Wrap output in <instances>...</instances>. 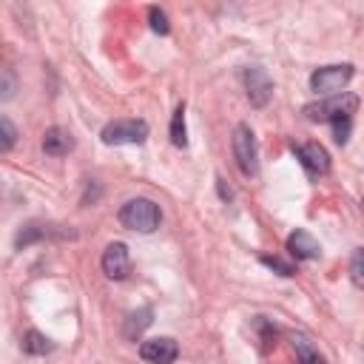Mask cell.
Returning <instances> with one entry per match:
<instances>
[{
    "label": "cell",
    "mask_w": 364,
    "mask_h": 364,
    "mask_svg": "<svg viewBox=\"0 0 364 364\" xmlns=\"http://www.w3.org/2000/svg\"><path fill=\"white\" fill-rule=\"evenodd\" d=\"M162 222V213H159V205L151 202V199H128L122 208H119V225L134 230V233H151L156 230Z\"/></svg>",
    "instance_id": "obj_1"
},
{
    "label": "cell",
    "mask_w": 364,
    "mask_h": 364,
    "mask_svg": "<svg viewBox=\"0 0 364 364\" xmlns=\"http://www.w3.org/2000/svg\"><path fill=\"white\" fill-rule=\"evenodd\" d=\"M358 108V97L355 94H333L321 102H310L304 105V117L310 122H338V119H350Z\"/></svg>",
    "instance_id": "obj_2"
},
{
    "label": "cell",
    "mask_w": 364,
    "mask_h": 364,
    "mask_svg": "<svg viewBox=\"0 0 364 364\" xmlns=\"http://www.w3.org/2000/svg\"><path fill=\"white\" fill-rule=\"evenodd\" d=\"M100 136L105 145H139L148 136V122L145 119H114L102 128Z\"/></svg>",
    "instance_id": "obj_3"
},
{
    "label": "cell",
    "mask_w": 364,
    "mask_h": 364,
    "mask_svg": "<svg viewBox=\"0 0 364 364\" xmlns=\"http://www.w3.org/2000/svg\"><path fill=\"white\" fill-rule=\"evenodd\" d=\"M353 80V65L350 63H341V65H324V68H316L310 74V88L316 94H341V88Z\"/></svg>",
    "instance_id": "obj_4"
},
{
    "label": "cell",
    "mask_w": 364,
    "mask_h": 364,
    "mask_svg": "<svg viewBox=\"0 0 364 364\" xmlns=\"http://www.w3.org/2000/svg\"><path fill=\"white\" fill-rule=\"evenodd\" d=\"M233 156H236V165L245 176H253L259 171V148H256V136L250 131V125H236L233 131Z\"/></svg>",
    "instance_id": "obj_5"
},
{
    "label": "cell",
    "mask_w": 364,
    "mask_h": 364,
    "mask_svg": "<svg viewBox=\"0 0 364 364\" xmlns=\"http://www.w3.org/2000/svg\"><path fill=\"white\" fill-rule=\"evenodd\" d=\"M100 264H102V273H105L108 279H114V282L125 279V276L131 273V253H128V245H125V242H111V245L102 250Z\"/></svg>",
    "instance_id": "obj_6"
},
{
    "label": "cell",
    "mask_w": 364,
    "mask_h": 364,
    "mask_svg": "<svg viewBox=\"0 0 364 364\" xmlns=\"http://www.w3.org/2000/svg\"><path fill=\"white\" fill-rule=\"evenodd\" d=\"M139 355L148 361V364H173L176 355H179V347L173 338L168 336H159V338H148L139 344Z\"/></svg>",
    "instance_id": "obj_7"
},
{
    "label": "cell",
    "mask_w": 364,
    "mask_h": 364,
    "mask_svg": "<svg viewBox=\"0 0 364 364\" xmlns=\"http://www.w3.org/2000/svg\"><path fill=\"white\" fill-rule=\"evenodd\" d=\"M296 156H299V162L304 165L307 176H313V179H318V176H324V173L330 171V156H327V151H324L318 142H304V145H299V148H296Z\"/></svg>",
    "instance_id": "obj_8"
},
{
    "label": "cell",
    "mask_w": 364,
    "mask_h": 364,
    "mask_svg": "<svg viewBox=\"0 0 364 364\" xmlns=\"http://www.w3.org/2000/svg\"><path fill=\"white\" fill-rule=\"evenodd\" d=\"M245 82H247V97H250V102L256 105V108H262V105H267V100L273 97V82H270V77L262 71V68H247L245 71Z\"/></svg>",
    "instance_id": "obj_9"
},
{
    "label": "cell",
    "mask_w": 364,
    "mask_h": 364,
    "mask_svg": "<svg viewBox=\"0 0 364 364\" xmlns=\"http://www.w3.org/2000/svg\"><path fill=\"white\" fill-rule=\"evenodd\" d=\"M287 250H290L293 259H301V262H313V259L321 256V245L307 230H301V228L287 236Z\"/></svg>",
    "instance_id": "obj_10"
},
{
    "label": "cell",
    "mask_w": 364,
    "mask_h": 364,
    "mask_svg": "<svg viewBox=\"0 0 364 364\" xmlns=\"http://www.w3.org/2000/svg\"><path fill=\"white\" fill-rule=\"evenodd\" d=\"M71 148H74V136H71L68 128L54 125V128H48V131L43 134V151H46L48 156H65Z\"/></svg>",
    "instance_id": "obj_11"
},
{
    "label": "cell",
    "mask_w": 364,
    "mask_h": 364,
    "mask_svg": "<svg viewBox=\"0 0 364 364\" xmlns=\"http://www.w3.org/2000/svg\"><path fill=\"white\" fill-rule=\"evenodd\" d=\"M290 341H293V353H296V364H327L321 355H318V350H316V344L307 338V336H301V333H293L290 336Z\"/></svg>",
    "instance_id": "obj_12"
},
{
    "label": "cell",
    "mask_w": 364,
    "mask_h": 364,
    "mask_svg": "<svg viewBox=\"0 0 364 364\" xmlns=\"http://www.w3.org/2000/svg\"><path fill=\"white\" fill-rule=\"evenodd\" d=\"M23 350H26L28 355H46V353L54 350V344H51V338L43 336L40 330H28V333L23 336Z\"/></svg>",
    "instance_id": "obj_13"
},
{
    "label": "cell",
    "mask_w": 364,
    "mask_h": 364,
    "mask_svg": "<svg viewBox=\"0 0 364 364\" xmlns=\"http://www.w3.org/2000/svg\"><path fill=\"white\" fill-rule=\"evenodd\" d=\"M151 316H154L151 307H139L136 313H131L128 321H125V336H128V338H136V336L151 324Z\"/></svg>",
    "instance_id": "obj_14"
},
{
    "label": "cell",
    "mask_w": 364,
    "mask_h": 364,
    "mask_svg": "<svg viewBox=\"0 0 364 364\" xmlns=\"http://www.w3.org/2000/svg\"><path fill=\"white\" fill-rule=\"evenodd\" d=\"M171 142L176 148H185L188 145V136H185V102H179L176 111H173V119H171Z\"/></svg>",
    "instance_id": "obj_15"
},
{
    "label": "cell",
    "mask_w": 364,
    "mask_h": 364,
    "mask_svg": "<svg viewBox=\"0 0 364 364\" xmlns=\"http://www.w3.org/2000/svg\"><path fill=\"white\" fill-rule=\"evenodd\" d=\"M43 236H46V228L37 225V222H28V225L20 228V233H17V239H14V247H28L31 242H37V239H43Z\"/></svg>",
    "instance_id": "obj_16"
},
{
    "label": "cell",
    "mask_w": 364,
    "mask_h": 364,
    "mask_svg": "<svg viewBox=\"0 0 364 364\" xmlns=\"http://www.w3.org/2000/svg\"><path fill=\"white\" fill-rule=\"evenodd\" d=\"M17 145V128L9 117L0 114V151H11Z\"/></svg>",
    "instance_id": "obj_17"
},
{
    "label": "cell",
    "mask_w": 364,
    "mask_h": 364,
    "mask_svg": "<svg viewBox=\"0 0 364 364\" xmlns=\"http://www.w3.org/2000/svg\"><path fill=\"white\" fill-rule=\"evenodd\" d=\"M148 17H151V28H154L156 34H168V31H171L168 17H165V11H162V9L151 6V9H148Z\"/></svg>",
    "instance_id": "obj_18"
},
{
    "label": "cell",
    "mask_w": 364,
    "mask_h": 364,
    "mask_svg": "<svg viewBox=\"0 0 364 364\" xmlns=\"http://www.w3.org/2000/svg\"><path fill=\"white\" fill-rule=\"evenodd\" d=\"M262 264H267V267H273L279 276H293L296 273V267L290 264V262H284V259H279V256H262Z\"/></svg>",
    "instance_id": "obj_19"
},
{
    "label": "cell",
    "mask_w": 364,
    "mask_h": 364,
    "mask_svg": "<svg viewBox=\"0 0 364 364\" xmlns=\"http://www.w3.org/2000/svg\"><path fill=\"white\" fill-rule=\"evenodd\" d=\"M350 128H353L350 119H338V122H333V136H336L338 145H347V139H350Z\"/></svg>",
    "instance_id": "obj_20"
},
{
    "label": "cell",
    "mask_w": 364,
    "mask_h": 364,
    "mask_svg": "<svg viewBox=\"0 0 364 364\" xmlns=\"http://www.w3.org/2000/svg\"><path fill=\"white\" fill-rule=\"evenodd\" d=\"M350 276H353V284H355V287H361V284H364V273H361V250H355V253H353Z\"/></svg>",
    "instance_id": "obj_21"
}]
</instances>
